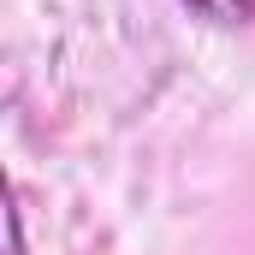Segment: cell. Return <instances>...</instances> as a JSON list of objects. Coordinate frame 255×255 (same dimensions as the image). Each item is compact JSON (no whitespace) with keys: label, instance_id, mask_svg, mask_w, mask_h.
I'll return each instance as SVG.
<instances>
[{"label":"cell","instance_id":"obj_1","mask_svg":"<svg viewBox=\"0 0 255 255\" xmlns=\"http://www.w3.org/2000/svg\"><path fill=\"white\" fill-rule=\"evenodd\" d=\"M208 24H255V0H184Z\"/></svg>","mask_w":255,"mask_h":255},{"label":"cell","instance_id":"obj_2","mask_svg":"<svg viewBox=\"0 0 255 255\" xmlns=\"http://www.w3.org/2000/svg\"><path fill=\"white\" fill-rule=\"evenodd\" d=\"M6 232H12V255H24V220H18V202L6 208Z\"/></svg>","mask_w":255,"mask_h":255}]
</instances>
